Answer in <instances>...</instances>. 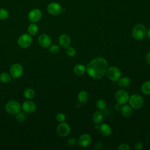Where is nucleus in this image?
<instances>
[{
	"instance_id": "obj_28",
	"label": "nucleus",
	"mask_w": 150,
	"mask_h": 150,
	"mask_svg": "<svg viewBox=\"0 0 150 150\" xmlns=\"http://www.w3.org/2000/svg\"><path fill=\"white\" fill-rule=\"evenodd\" d=\"M66 52L67 55L69 56V57H73L76 54V51L74 47H70V46H69L66 48Z\"/></svg>"
},
{
	"instance_id": "obj_17",
	"label": "nucleus",
	"mask_w": 150,
	"mask_h": 150,
	"mask_svg": "<svg viewBox=\"0 0 150 150\" xmlns=\"http://www.w3.org/2000/svg\"><path fill=\"white\" fill-rule=\"evenodd\" d=\"M73 71L75 74L82 76L86 71V67L82 64H77L74 66Z\"/></svg>"
},
{
	"instance_id": "obj_7",
	"label": "nucleus",
	"mask_w": 150,
	"mask_h": 150,
	"mask_svg": "<svg viewBox=\"0 0 150 150\" xmlns=\"http://www.w3.org/2000/svg\"><path fill=\"white\" fill-rule=\"evenodd\" d=\"M128 93L124 90H119L115 94V98L117 102L120 104H124L128 101Z\"/></svg>"
},
{
	"instance_id": "obj_1",
	"label": "nucleus",
	"mask_w": 150,
	"mask_h": 150,
	"mask_svg": "<svg viewBox=\"0 0 150 150\" xmlns=\"http://www.w3.org/2000/svg\"><path fill=\"white\" fill-rule=\"evenodd\" d=\"M107 68V61L103 57H98L93 59L88 63L86 71L93 79H100L106 73Z\"/></svg>"
},
{
	"instance_id": "obj_25",
	"label": "nucleus",
	"mask_w": 150,
	"mask_h": 150,
	"mask_svg": "<svg viewBox=\"0 0 150 150\" xmlns=\"http://www.w3.org/2000/svg\"><path fill=\"white\" fill-rule=\"evenodd\" d=\"M11 80V76L8 73H2L0 74V81L4 83H7Z\"/></svg>"
},
{
	"instance_id": "obj_23",
	"label": "nucleus",
	"mask_w": 150,
	"mask_h": 150,
	"mask_svg": "<svg viewBox=\"0 0 150 150\" xmlns=\"http://www.w3.org/2000/svg\"><path fill=\"white\" fill-rule=\"evenodd\" d=\"M23 96L26 98L28 100L32 99L35 96V91L33 88H26L23 92Z\"/></svg>"
},
{
	"instance_id": "obj_5",
	"label": "nucleus",
	"mask_w": 150,
	"mask_h": 150,
	"mask_svg": "<svg viewBox=\"0 0 150 150\" xmlns=\"http://www.w3.org/2000/svg\"><path fill=\"white\" fill-rule=\"evenodd\" d=\"M105 74L108 79L114 82L118 81L121 76L120 69L115 66H111L107 68Z\"/></svg>"
},
{
	"instance_id": "obj_33",
	"label": "nucleus",
	"mask_w": 150,
	"mask_h": 150,
	"mask_svg": "<svg viewBox=\"0 0 150 150\" xmlns=\"http://www.w3.org/2000/svg\"><path fill=\"white\" fill-rule=\"evenodd\" d=\"M67 143L70 146H74L77 143V140L75 138H70L68 139Z\"/></svg>"
},
{
	"instance_id": "obj_3",
	"label": "nucleus",
	"mask_w": 150,
	"mask_h": 150,
	"mask_svg": "<svg viewBox=\"0 0 150 150\" xmlns=\"http://www.w3.org/2000/svg\"><path fill=\"white\" fill-rule=\"evenodd\" d=\"M129 104L132 108L138 110L144 105V98L142 96L138 94H134L129 97Z\"/></svg>"
},
{
	"instance_id": "obj_12",
	"label": "nucleus",
	"mask_w": 150,
	"mask_h": 150,
	"mask_svg": "<svg viewBox=\"0 0 150 150\" xmlns=\"http://www.w3.org/2000/svg\"><path fill=\"white\" fill-rule=\"evenodd\" d=\"M38 42L42 47L47 48L50 47L51 45L52 39L49 35L46 34H42L38 37Z\"/></svg>"
},
{
	"instance_id": "obj_11",
	"label": "nucleus",
	"mask_w": 150,
	"mask_h": 150,
	"mask_svg": "<svg viewBox=\"0 0 150 150\" xmlns=\"http://www.w3.org/2000/svg\"><path fill=\"white\" fill-rule=\"evenodd\" d=\"M42 16V11L38 8L32 9L28 13V19L32 23H36L39 21Z\"/></svg>"
},
{
	"instance_id": "obj_15",
	"label": "nucleus",
	"mask_w": 150,
	"mask_h": 150,
	"mask_svg": "<svg viewBox=\"0 0 150 150\" xmlns=\"http://www.w3.org/2000/svg\"><path fill=\"white\" fill-rule=\"evenodd\" d=\"M21 108L24 112L27 113H32L36 110V106L34 102L30 100H27L23 103Z\"/></svg>"
},
{
	"instance_id": "obj_31",
	"label": "nucleus",
	"mask_w": 150,
	"mask_h": 150,
	"mask_svg": "<svg viewBox=\"0 0 150 150\" xmlns=\"http://www.w3.org/2000/svg\"><path fill=\"white\" fill-rule=\"evenodd\" d=\"M25 115L22 112H19L18 114H16V120L18 122H22L24 119H25Z\"/></svg>"
},
{
	"instance_id": "obj_29",
	"label": "nucleus",
	"mask_w": 150,
	"mask_h": 150,
	"mask_svg": "<svg viewBox=\"0 0 150 150\" xmlns=\"http://www.w3.org/2000/svg\"><path fill=\"white\" fill-rule=\"evenodd\" d=\"M59 50H60L59 46L57 45H53L52 46L50 45L49 47V51L50 53L53 54H56L59 53Z\"/></svg>"
},
{
	"instance_id": "obj_10",
	"label": "nucleus",
	"mask_w": 150,
	"mask_h": 150,
	"mask_svg": "<svg viewBox=\"0 0 150 150\" xmlns=\"http://www.w3.org/2000/svg\"><path fill=\"white\" fill-rule=\"evenodd\" d=\"M57 133L58 135L62 137H64L67 136L70 132V125L64 122H60L57 127Z\"/></svg>"
},
{
	"instance_id": "obj_9",
	"label": "nucleus",
	"mask_w": 150,
	"mask_h": 150,
	"mask_svg": "<svg viewBox=\"0 0 150 150\" xmlns=\"http://www.w3.org/2000/svg\"><path fill=\"white\" fill-rule=\"evenodd\" d=\"M23 69L21 64L15 63L12 64L10 68V74L13 79H18L22 76Z\"/></svg>"
},
{
	"instance_id": "obj_20",
	"label": "nucleus",
	"mask_w": 150,
	"mask_h": 150,
	"mask_svg": "<svg viewBox=\"0 0 150 150\" xmlns=\"http://www.w3.org/2000/svg\"><path fill=\"white\" fill-rule=\"evenodd\" d=\"M103 119V113L100 111H96L93 116V120L95 124H99Z\"/></svg>"
},
{
	"instance_id": "obj_24",
	"label": "nucleus",
	"mask_w": 150,
	"mask_h": 150,
	"mask_svg": "<svg viewBox=\"0 0 150 150\" xmlns=\"http://www.w3.org/2000/svg\"><path fill=\"white\" fill-rule=\"evenodd\" d=\"M38 26L35 23H30L28 27V31L29 35H35L38 32Z\"/></svg>"
},
{
	"instance_id": "obj_6",
	"label": "nucleus",
	"mask_w": 150,
	"mask_h": 150,
	"mask_svg": "<svg viewBox=\"0 0 150 150\" xmlns=\"http://www.w3.org/2000/svg\"><path fill=\"white\" fill-rule=\"evenodd\" d=\"M32 43V38L30 35L28 33L22 34L18 39V44L22 48L29 47Z\"/></svg>"
},
{
	"instance_id": "obj_27",
	"label": "nucleus",
	"mask_w": 150,
	"mask_h": 150,
	"mask_svg": "<svg viewBox=\"0 0 150 150\" xmlns=\"http://www.w3.org/2000/svg\"><path fill=\"white\" fill-rule=\"evenodd\" d=\"M9 16L8 11L5 8H0V20H5Z\"/></svg>"
},
{
	"instance_id": "obj_36",
	"label": "nucleus",
	"mask_w": 150,
	"mask_h": 150,
	"mask_svg": "<svg viewBox=\"0 0 150 150\" xmlns=\"http://www.w3.org/2000/svg\"><path fill=\"white\" fill-rule=\"evenodd\" d=\"M146 36H148V38L149 39H150V29H148V30L147 31Z\"/></svg>"
},
{
	"instance_id": "obj_22",
	"label": "nucleus",
	"mask_w": 150,
	"mask_h": 150,
	"mask_svg": "<svg viewBox=\"0 0 150 150\" xmlns=\"http://www.w3.org/2000/svg\"><path fill=\"white\" fill-rule=\"evenodd\" d=\"M118 85L120 87H125L128 86L131 83V80L129 78L127 77H123L121 78H120V79L118 80Z\"/></svg>"
},
{
	"instance_id": "obj_14",
	"label": "nucleus",
	"mask_w": 150,
	"mask_h": 150,
	"mask_svg": "<svg viewBox=\"0 0 150 150\" xmlns=\"http://www.w3.org/2000/svg\"><path fill=\"white\" fill-rule=\"evenodd\" d=\"M91 142V137L88 134H83L81 135L78 140V144L81 147H87Z\"/></svg>"
},
{
	"instance_id": "obj_13",
	"label": "nucleus",
	"mask_w": 150,
	"mask_h": 150,
	"mask_svg": "<svg viewBox=\"0 0 150 150\" xmlns=\"http://www.w3.org/2000/svg\"><path fill=\"white\" fill-rule=\"evenodd\" d=\"M96 128L98 129L100 133L104 137L109 136L112 132V129L111 127L107 124L104 123L100 125H98V124H96Z\"/></svg>"
},
{
	"instance_id": "obj_32",
	"label": "nucleus",
	"mask_w": 150,
	"mask_h": 150,
	"mask_svg": "<svg viewBox=\"0 0 150 150\" xmlns=\"http://www.w3.org/2000/svg\"><path fill=\"white\" fill-rule=\"evenodd\" d=\"M117 149L118 150H129L130 147L127 144H122L118 146Z\"/></svg>"
},
{
	"instance_id": "obj_21",
	"label": "nucleus",
	"mask_w": 150,
	"mask_h": 150,
	"mask_svg": "<svg viewBox=\"0 0 150 150\" xmlns=\"http://www.w3.org/2000/svg\"><path fill=\"white\" fill-rule=\"evenodd\" d=\"M141 92L145 95L150 94V80L144 82L141 87Z\"/></svg>"
},
{
	"instance_id": "obj_34",
	"label": "nucleus",
	"mask_w": 150,
	"mask_h": 150,
	"mask_svg": "<svg viewBox=\"0 0 150 150\" xmlns=\"http://www.w3.org/2000/svg\"><path fill=\"white\" fill-rule=\"evenodd\" d=\"M134 146H135V148L136 149H138V150H140L143 147V145L142 144L141 142H137L135 145H134Z\"/></svg>"
},
{
	"instance_id": "obj_2",
	"label": "nucleus",
	"mask_w": 150,
	"mask_h": 150,
	"mask_svg": "<svg viewBox=\"0 0 150 150\" xmlns=\"http://www.w3.org/2000/svg\"><path fill=\"white\" fill-rule=\"evenodd\" d=\"M147 30L144 25L142 23H138L134 26L132 30V37L138 40H141L146 36Z\"/></svg>"
},
{
	"instance_id": "obj_8",
	"label": "nucleus",
	"mask_w": 150,
	"mask_h": 150,
	"mask_svg": "<svg viewBox=\"0 0 150 150\" xmlns=\"http://www.w3.org/2000/svg\"><path fill=\"white\" fill-rule=\"evenodd\" d=\"M47 11L49 13L53 16H57L62 12V6L57 2H51L47 6Z\"/></svg>"
},
{
	"instance_id": "obj_30",
	"label": "nucleus",
	"mask_w": 150,
	"mask_h": 150,
	"mask_svg": "<svg viewBox=\"0 0 150 150\" xmlns=\"http://www.w3.org/2000/svg\"><path fill=\"white\" fill-rule=\"evenodd\" d=\"M56 119L59 122H64L66 120V116L63 113H58L56 116Z\"/></svg>"
},
{
	"instance_id": "obj_35",
	"label": "nucleus",
	"mask_w": 150,
	"mask_h": 150,
	"mask_svg": "<svg viewBox=\"0 0 150 150\" xmlns=\"http://www.w3.org/2000/svg\"><path fill=\"white\" fill-rule=\"evenodd\" d=\"M145 59L146 62L150 64V51L146 54V57H145Z\"/></svg>"
},
{
	"instance_id": "obj_4",
	"label": "nucleus",
	"mask_w": 150,
	"mask_h": 150,
	"mask_svg": "<svg viewBox=\"0 0 150 150\" xmlns=\"http://www.w3.org/2000/svg\"><path fill=\"white\" fill-rule=\"evenodd\" d=\"M5 109L8 113L11 115H16L21 112V106L18 101L11 100L5 104Z\"/></svg>"
},
{
	"instance_id": "obj_16",
	"label": "nucleus",
	"mask_w": 150,
	"mask_h": 150,
	"mask_svg": "<svg viewBox=\"0 0 150 150\" xmlns=\"http://www.w3.org/2000/svg\"><path fill=\"white\" fill-rule=\"evenodd\" d=\"M59 43L60 46L63 48H67V47L70 46L71 43V39L70 36L66 34L63 33L62 34L59 38Z\"/></svg>"
},
{
	"instance_id": "obj_26",
	"label": "nucleus",
	"mask_w": 150,
	"mask_h": 150,
	"mask_svg": "<svg viewBox=\"0 0 150 150\" xmlns=\"http://www.w3.org/2000/svg\"><path fill=\"white\" fill-rule=\"evenodd\" d=\"M96 105L97 108L99 110H104L106 107V103L105 101L103 99H98L96 103Z\"/></svg>"
},
{
	"instance_id": "obj_18",
	"label": "nucleus",
	"mask_w": 150,
	"mask_h": 150,
	"mask_svg": "<svg viewBox=\"0 0 150 150\" xmlns=\"http://www.w3.org/2000/svg\"><path fill=\"white\" fill-rule=\"evenodd\" d=\"M121 114L124 117H129L132 114V108L129 105H124L121 109Z\"/></svg>"
},
{
	"instance_id": "obj_19",
	"label": "nucleus",
	"mask_w": 150,
	"mask_h": 150,
	"mask_svg": "<svg viewBox=\"0 0 150 150\" xmlns=\"http://www.w3.org/2000/svg\"><path fill=\"white\" fill-rule=\"evenodd\" d=\"M77 97H78L79 101L80 103L84 104L88 101V94L87 91H86L84 90H81L79 93Z\"/></svg>"
}]
</instances>
